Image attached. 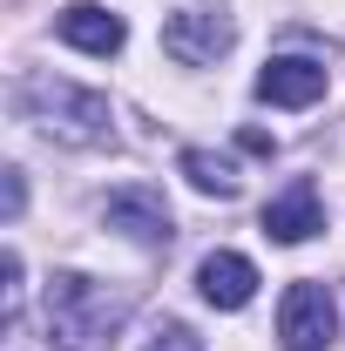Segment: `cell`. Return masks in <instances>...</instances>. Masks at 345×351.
I'll use <instances>...</instances> for the list:
<instances>
[{"instance_id": "cell-1", "label": "cell", "mask_w": 345, "mask_h": 351, "mask_svg": "<svg viewBox=\"0 0 345 351\" xmlns=\"http://www.w3.org/2000/svg\"><path fill=\"white\" fill-rule=\"evenodd\" d=\"M41 317H47V345L54 351H109L115 331L129 324V291H109V284H95L82 270H61V277H47Z\"/></svg>"}, {"instance_id": "cell-2", "label": "cell", "mask_w": 345, "mask_h": 351, "mask_svg": "<svg viewBox=\"0 0 345 351\" xmlns=\"http://www.w3.org/2000/svg\"><path fill=\"white\" fill-rule=\"evenodd\" d=\"M14 108H21V115H27L41 135L75 142V149H102V142H115L109 95L75 88V82H61V75H27V82L14 88Z\"/></svg>"}, {"instance_id": "cell-3", "label": "cell", "mask_w": 345, "mask_h": 351, "mask_svg": "<svg viewBox=\"0 0 345 351\" xmlns=\"http://www.w3.org/2000/svg\"><path fill=\"white\" fill-rule=\"evenodd\" d=\"M230 47H237V21L223 7H210V0H190V7H176L163 21V54L183 61V68H216Z\"/></svg>"}, {"instance_id": "cell-4", "label": "cell", "mask_w": 345, "mask_h": 351, "mask_svg": "<svg viewBox=\"0 0 345 351\" xmlns=\"http://www.w3.org/2000/svg\"><path fill=\"white\" fill-rule=\"evenodd\" d=\"M278 338L285 351H325L339 338V304H332V291L318 284V277H304L285 291V304H278Z\"/></svg>"}, {"instance_id": "cell-5", "label": "cell", "mask_w": 345, "mask_h": 351, "mask_svg": "<svg viewBox=\"0 0 345 351\" xmlns=\"http://www.w3.org/2000/svg\"><path fill=\"white\" fill-rule=\"evenodd\" d=\"M102 223L122 230L129 243H149V250H163L176 237V217H170V203H163V189H142V182L115 189V196L102 203Z\"/></svg>"}, {"instance_id": "cell-6", "label": "cell", "mask_w": 345, "mask_h": 351, "mask_svg": "<svg viewBox=\"0 0 345 351\" xmlns=\"http://www.w3.org/2000/svg\"><path fill=\"white\" fill-rule=\"evenodd\" d=\"M325 230V210H318V182H291V189H278L271 203H264V237L271 243H304V237H318Z\"/></svg>"}, {"instance_id": "cell-7", "label": "cell", "mask_w": 345, "mask_h": 351, "mask_svg": "<svg viewBox=\"0 0 345 351\" xmlns=\"http://www.w3.org/2000/svg\"><path fill=\"white\" fill-rule=\"evenodd\" d=\"M197 291H203L216 311H244L258 298V263L237 257V250H210V257L197 263Z\"/></svg>"}, {"instance_id": "cell-8", "label": "cell", "mask_w": 345, "mask_h": 351, "mask_svg": "<svg viewBox=\"0 0 345 351\" xmlns=\"http://www.w3.org/2000/svg\"><path fill=\"white\" fill-rule=\"evenodd\" d=\"M61 41L82 47V54H122V41H129V27H122V14H109V7H95V0H75V7H61Z\"/></svg>"}, {"instance_id": "cell-9", "label": "cell", "mask_w": 345, "mask_h": 351, "mask_svg": "<svg viewBox=\"0 0 345 351\" xmlns=\"http://www.w3.org/2000/svg\"><path fill=\"white\" fill-rule=\"evenodd\" d=\"M258 95L271 108H311V101H325V61H298V54H285V61H271L258 75Z\"/></svg>"}, {"instance_id": "cell-10", "label": "cell", "mask_w": 345, "mask_h": 351, "mask_svg": "<svg viewBox=\"0 0 345 351\" xmlns=\"http://www.w3.org/2000/svg\"><path fill=\"white\" fill-rule=\"evenodd\" d=\"M183 176L203 189V196H237V162L210 156V149H183Z\"/></svg>"}, {"instance_id": "cell-11", "label": "cell", "mask_w": 345, "mask_h": 351, "mask_svg": "<svg viewBox=\"0 0 345 351\" xmlns=\"http://www.w3.org/2000/svg\"><path fill=\"white\" fill-rule=\"evenodd\" d=\"M142 351H203V338H197V331H190V324H156V338H149V345Z\"/></svg>"}, {"instance_id": "cell-12", "label": "cell", "mask_w": 345, "mask_h": 351, "mask_svg": "<svg viewBox=\"0 0 345 351\" xmlns=\"http://www.w3.org/2000/svg\"><path fill=\"white\" fill-rule=\"evenodd\" d=\"M21 203H27V182H21V169H7V217H21Z\"/></svg>"}, {"instance_id": "cell-13", "label": "cell", "mask_w": 345, "mask_h": 351, "mask_svg": "<svg viewBox=\"0 0 345 351\" xmlns=\"http://www.w3.org/2000/svg\"><path fill=\"white\" fill-rule=\"evenodd\" d=\"M244 149H251V156H271L278 142H271V135H264V129H244Z\"/></svg>"}]
</instances>
